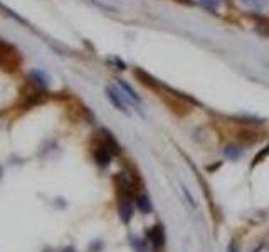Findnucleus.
Here are the masks:
<instances>
[{"label": "nucleus", "instance_id": "1", "mask_svg": "<svg viewBox=\"0 0 269 252\" xmlns=\"http://www.w3.org/2000/svg\"><path fill=\"white\" fill-rule=\"evenodd\" d=\"M21 62H22V55L17 50L16 45L0 39V68L6 69L7 73H16Z\"/></svg>", "mask_w": 269, "mask_h": 252}, {"label": "nucleus", "instance_id": "2", "mask_svg": "<svg viewBox=\"0 0 269 252\" xmlns=\"http://www.w3.org/2000/svg\"><path fill=\"white\" fill-rule=\"evenodd\" d=\"M93 156H94V161H96L101 168H104V166H108L109 161H111L113 151L109 150V146L104 143V141H101V143H98L96 148L93 150Z\"/></svg>", "mask_w": 269, "mask_h": 252}, {"label": "nucleus", "instance_id": "3", "mask_svg": "<svg viewBox=\"0 0 269 252\" xmlns=\"http://www.w3.org/2000/svg\"><path fill=\"white\" fill-rule=\"evenodd\" d=\"M29 83H31L34 88L46 89L47 86H49V76L44 73V71H41V69L31 71V73H29Z\"/></svg>", "mask_w": 269, "mask_h": 252}, {"label": "nucleus", "instance_id": "4", "mask_svg": "<svg viewBox=\"0 0 269 252\" xmlns=\"http://www.w3.org/2000/svg\"><path fill=\"white\" fill-rule=\"evenodd\" d=\"M148 239H150L152 245L157 247V249H160V247L165 244V234H163V229L160 225H155L152 227L150 230H148Z\"/></svg>", "mask_w": 269, "mask_h": 252}, {"label": "nucleus", "instance_id": "5", "mask_svg": "<svg viewBox=\"0 0 269 252\" xmlns=\"http://www.w3.org/2000/svg\"><path fill=\"white\" fill-rule=\"evenodd\" d=\"M106 96H108V99L114 104V108L119 109V111H123V113H126V106H124V103L121 101V98H119V94L116 93V91L111 89V88H108L106 89Z\"/></svg>", "mask_w": 269, "mask_h": 252}, {"label": "nucleus", "instance_id": "6", "mask_svg": "<svg viewBox=\"0 0 269 252\" xmlns=\"http://www.w3.org/2000/svg\"><path fill=\"white\" fill-rule=\"evenodd\" d=\"M137 207L140 209L143 214H148V212H152V202L148 200L147 195H140L137 199Z\"/></svg>", "mask_w": 269, "mask_h": 252}, {"label": "nucleus", "instance_id": "7", "mask_svg": "<svg viewBox=\"0 0 269 252\" xmlns=\"http://www.w3.org/2000/svg\"><path fill=\"white\" fill-rule=\"evenodd\" d=\"M118 84L121 86V89L128 94V98H129V99L134 101V103H140V98H138V96H137V93H134V91H133L131 86L126 84V83H124V81H121V79L118 81Z\"/></svg>", "mask_w": 269, "mask_h": 252}, {"label": "nucleus", "instance_id": "8", "mask_svg": "<svg viewBox=\"0 0 269 252\" xmlns=\"http://www.w3.org/2000/svg\"><path fill=\"white\" fill-rule=\"evenodd\" d=\"M0 10H4V12H7V15H9V17L16 19V20H17V22H21V24H27V22H26V20H24V19L21 17V15H17L16 12H12V10H11V9H9V7H6V5H4V4H0Z\"/></svg>", "mask_w": 269, "mask_h": 252}, {"label": "nucleus", "instance_id": "9", "mask_svg": "<svg viewBox=\"0 0 269 252\" xmlns=\"http://www.w3.org/2000/svg\"><path fill=\"white\" fill-rule=\"evenodd\" d=\"M226 155L229 156V158H232V160H236V158H239V155H241V151L239 150H231V146L226 150Z\"/></svg>", "mask_w": 269, "mask_h": 252}, {"label": "nucleus", "instance_id": "10", "mask_svg": "<svg viewBox=\"0 0 269 252\" xmlns=\"http://www.w3.org/2000/svg\"><path fill=\"white\" fill-rule=\"evenodd\" d=\"M267 155H269V145L266 146V150H262L261 153H259V155L256 156V158H254V165L259 163V161H261V160L264 158V156H267Z\"/></svg>", "mask_w": 269, "mask_h": 252}, {"label": "nucleus", "instance_id": "11", "mask_svg": "<svg viewBox=\"0 0 269 252\" xmlns=\"http://www.w3.org/2000/svg\"><path fill=\"white\" fill-rule=\"evenodd\" d=\"M200 4L206 5V7H209V9H214V7H217L219 0H200Z\"/></svg>", "mask_w": 269, "mask_h": 252}, {"label": "nucleus", "instance_id": "12", "mask_svg": "<svg viewBox=\"0 0 269 252\" xmlns=\"http://www.w3.org/2000/svg\"><path fill=\"white\" fill-rule=\"evenodd\" d=\"M133 247L137 250H140V252H147V249L143 247V242L142 240H133Z\"/></svg>", "mask_w": 269, "mask_h": 252}, {"label": "nucleus", "instance_id": "13", "mask_svg": "<svg viewBox=\"0 0 269 252\" xmlns=\"http://www.w3.org/2000/svg\"><path fill=\"white\" fill-rule=\"evenodd\" d=\"M241 2H244L246 5H251V7H259V2H257V0H241Z\"/></svg>", "mask_w": 269, "mask_h": 252}, {"label": "nucleus", "instance_id": "14", "mask_svg": "<svg viewBox=\"0 0 269 252\" xmlns=\"http://www.w3.org/2000/svg\"><path fill=\"white\" fill-rule=\"evenodd\" d=\"M229 252H237V249H236V247H231V249H229Z\"/></svg>", "mask_w": 269, "mask_h": 252}]
</instances>
